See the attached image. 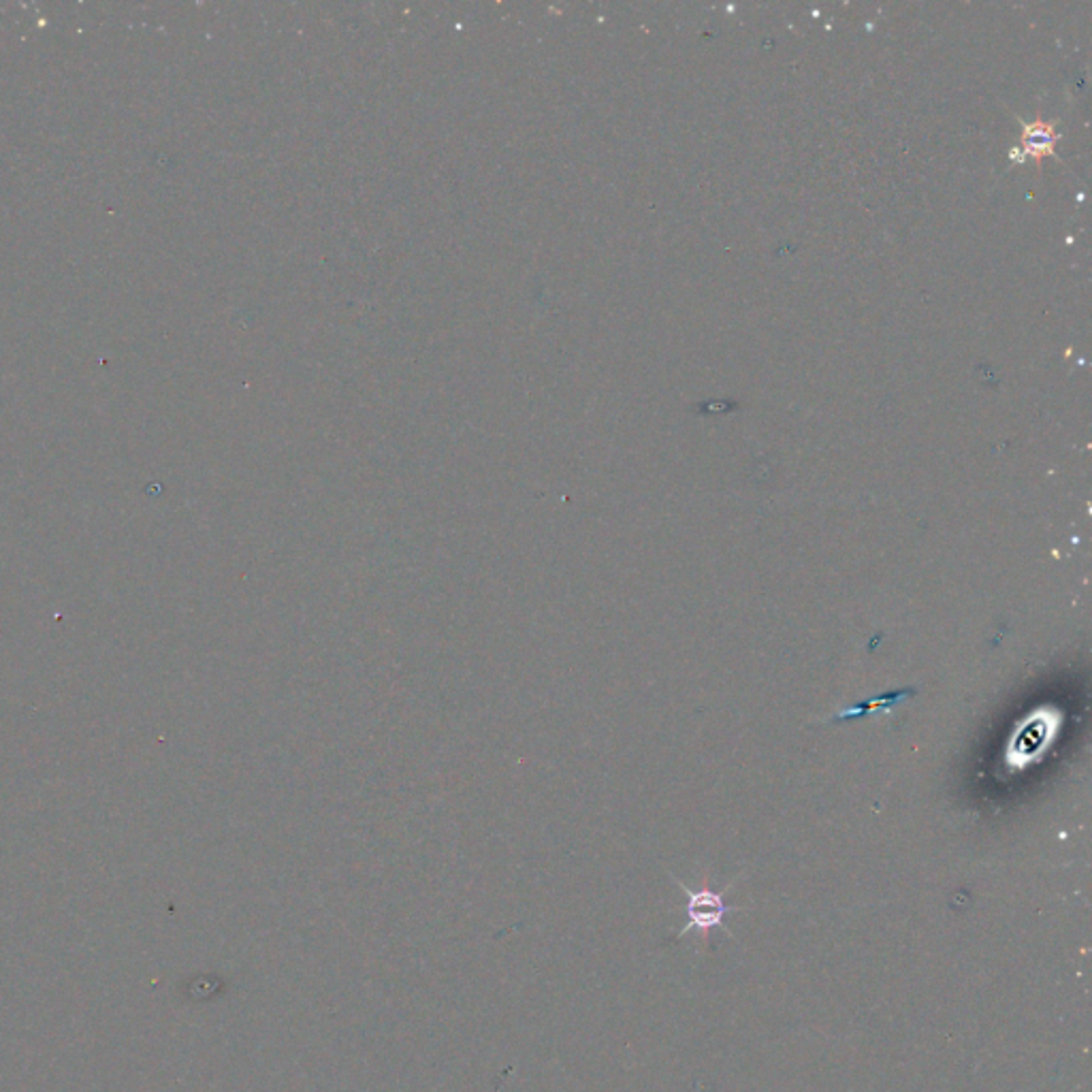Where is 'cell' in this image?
Returning a JSON list of instances; mask_svg holds the SVG:
<instances>
[{"mask_svg": "<svg viewBox=\"0 0 1092 1092\" xmlns=\"http://www.w3.org/2000/svg\"><path fill=\"white\" fill-rule=\"evenodd\" d=\"M1060 719H1063L1060 713L1047 706L1028 713V717L1022 719L1011 734L1009 747L1005 749L1007 762L1015 768H1027L1028 764L1039 762L1045 751L1054 745Z\"/></svg>", "mask_w": 1092, "mask_h": 1092, "instance_id": "6da1fadb", "label": "cell"}, {"mask_svg": "<svg viewBox=\"0 0 1092 1092\" xmlns=\"http://www.w3.org/2000/svg\"><path fill=\"white\" fill-rule=\"evenodd\" d=\"M674 881H677L679 888H681L685 897H687V924H685L681 933L677 934L679 939H681L683 934L692 933V930H698L700 934L709 937V933L713 928H723V917L734 909L729 905H726L722 892H715V890H709V888L692 890L687 888L683 881L679 879Z\"/></svg>", "mask_w": 1092, "mask_h": 1092, "instance_id": "7a4b0ae2", "label": "cell"}, {"mask_svg": "<svg viewBox=\"0 0 1092 1092\" xmlns=\"http://www.w3.org/2000/svg\"><path fill=\"white\" fill-rule=\"evenodd\" d=\"M913 693H915V689H898L897 693H890V696L862 702V704L852 706V709L841 710V713H836L835 717H832V722H843V719H849V717H862V715L877 713V710H892L894 706L901 704L903 700H907V698L913 696Z\"/></svg>", "mask_w": 1092, "mask_h": 1092, "instance_id": "3957f363", "label": "cell"}, {"mask_svg": "<svg viewBox=\"0 0 1092 1092\" xmlns=\"http://www.w3.org/2000/svg\"><path fill=\"white\" fill-rule=\"evenodd\" d=\"M1022 141L1027 143V150L1031 152L1033 156L1041 158V156L1052 154V150H1054L1056 137H1054V131H1052L1050 124H1044L1039 120V122H1035V124H1031V127L1024 128Z\"/></svg>", "mask_w": 1092, "mask_h": 1092, "instance_id": "277c9868", "label": "cell"}]
</instances>
